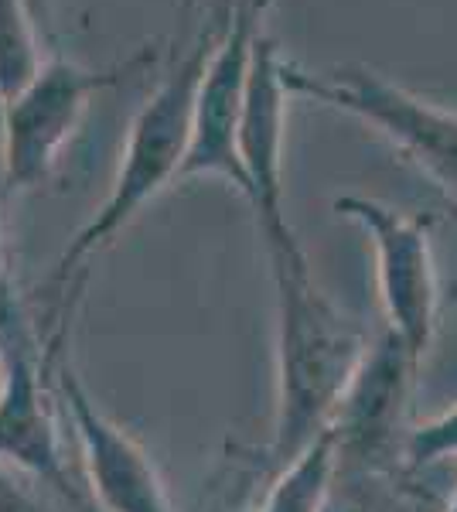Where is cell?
I'll return each instance as SVG.
<instances>
[{"label":"cell","instance_id":"1","mask_svg":"<svg viewBox=\"0 0 457 512\" xmlns=\"http://www.w3.org/2000/svg\"><path fill=\"white\" fill-rule=\"evenodd\" d=\"M229 21L209 14L191 48L171 65L157 82V89L140 103L130 120L127 144H123L120 164H116L113 185L103 205L86 219V226L69 239V246L58 256L52 277L45 284V297L52 301V321L41 332L45 349V369L58 355H65V335L72 325V311L79 304V291L86 287V270L116 236L134 222L147 205L154 202L171 181L181 178L188 144H191V117H195L198 82L205 76V65L212 59V48Z\"/></svg>","mask_w":457,"mask_h":512},{"label":"cell","instance_id":"2","mask_svg":"<svg viewBox=\"0 0 457 512\" xmlns=\"http://www.w3.org/2000/svg\"><path fill=\"white\" fill-rule=\"evenodd\" d=\"M273 277V359L277 410L267 472H277L328 431L338 403L359 373L369 335L318 287L301 243L263 250Z\"/></svg>","mask_w":457,"mask_h":512},{"label":"cell","instance_id":"3","mask_svg":"<svg viewBox=\"0 0 457 512\" xmlns=\"http://www.w3.org/2000/svg\"><path fill=\"white\" fill-rule=\"evenodd\" d=\"M284 82L290 96L348 113L386 137L444 192L447 209H457V110L430 103L365 65L311 72L284 59Z\"/></svg>","mask_w":457,"mask_h":512},{"label":"cell","instance_id":"4","mask_svg":"<svg viewBox=\"0 0 457 512\" xmlns=\"http://www.w3.org/2000/svg\"><path fill=\"white\" fill-rule=\"evenodd\" d=\"M335 212L369 236L386 328L423 362L440 315V274L430 219L410 216L369 195H338Z\"/></svg>","mask_w":457,"mask_h":512},{"label":"cell","instance_id":"5","mask_svg":"<svg viewBox=\"0 0 457 512\" xmlns=\"http://www.w3.org/2000/svg\"><path fill=\"white\" fill-rule=\"evenodd\" d=\"M157 59L154 48H140L110 69L48 59L38 79L11 99L7 110V192H31L55 175L65 144L79 130L89 99L134 76Z\"/></svg>","mask_w":457,"mask_h":512},{"label":"cell","instance_id":"6","mask_svg":"<svg viewBox=\"0 0 457 512\" xmlns=\"http://www.w3.org/2000/svg\"><path fill=\"white\" fill-rule=\"evenodd\" d=\"M270 0H239L236 11L212 48L205 76L198 82L191 144L181 164V178H222L246 198V171L239 154V130L246 110V82L256 45L263 38V18Z\"/></svg>","mask_w":457,"mask_h":512},{"label":"cell","instance_id":"7","mask_svg":"<svg viewBox=\"0 0 457 512\" xmlns=\"http://www.w3.org/2000/svg\"><path fill=\"white\" fill-rule=\"evenodd\" d=\"M417 369L420 359L389 328L372 338L359 373L328 424L338 465H406V441L413 434L410 393Z\"/></svg>","mask_w":457,"mask_h":512},{"label":"cell","instance_id":"8","mask_svg":"<svg viewBox=\"0 0 457 512\" xmlns=\"http://www.w3.org/2000/svg\"><path fill=\"white\" fill-rule=\"evenodd\" d=\"M48 379H52L55 403L76 434L93 506L99 512H174L154 461L134 437L96 407L72 369L69 355H58L48 366Z\"/></svg>","mask_w":457,"mask_h":512},{"label":"cell","instance_id":"9","mask_svg":"<svg viewBox=\"0 0 457 512\" xmlns=\"http://www.w3.org/2000/svg\"><path fill=\"white\" fill-rule=\"evenodd\" d=\"M4 390H0V461L28 475L58 499L62 512H96L86 485H76L62 451L52 393L45 369V352L21 349L7 352Z\"/></svg>","mask_w":457,"mask_h":512},{"label":"cell","instance_id":"10","mask_svg":"<svg viewBox=\"0 0 457 512\" xmlns=\"http://www.w3.org/2000/svg\"><path fill=\"white\" fill-rule=\"evenodd\" d=\"M287 103L284 55L277 41L263 31L246 82V110L239 130V154L246 171V202L253 209L256 233L263 250L301 243L284 212V140H287Z\"/></svg>","mask_w":457,"mask_h":512},{"label":"cell","instance_id":"11","mask_svg":"<svg viewBox=\"0 0 457 512\" xmlns=\"http://www.w3.org/2000/svg\"><path fill=\"white\" fill-rule=\"evenodd\" d=\"M417 472L413 465H335L324 512H444L447 502L423 492Z\"/></svg>","mask_w":457,"mask_h":512},{"label":"cell","instance_id":"12","mask_svg":"<svg viewBox=\"0 0 457 512\" xmlns=\"http://www.w3.org/2000/svg\"><path fill=\"white\" fill-rule=\"evenodd\" d=\"M335 465V441H331V431H324L318 441H311L301 454H294L287 465L270 472L260 502H256V512H324Z\"/></svg>","mask_w":457,"mask_h":512},{"label":"cell","instance_id":"13","mask_svg":"<svg viewBox=\"0 0 457 512\" xmlns=\"http://www.w3.org/2000/svg\"><path fill=\"white\" fill-rule=\"evenodd\" d=\"M45 41L28 0H0V93L7 103L45 69Z\"/></svg>","mask_w":457,"mask_h":512},{"label":"cell","instance_id":"14","mask_svg":"<svg viewBox=\"0 0 457 512\" xmlns=\"http://www.w3.org/2000/svg\"><path fill=\"white\" fill-rule=\"evenodd\" d=\"M0 209H4V195H0ZM0 345H4V355L21 349H41V332L31 325L28 308H24L18 284H14L11 260H7L4 216H0Z\"/></svg>","mask_w":457,"mask_h":512},{"label":"cell","instance_id":"15","mask_svg":"<svg viewBox=\"0 0 457 512\" xmlns=\"http://www.w3.org/2000/svg\"><path fill=\"white\" fill-rule=\"evenodd\" d=\"M447 458H457V407L434 420H423L406 441V465L413 468H430Z\"/></svg>","mask_w":457,"mask_h":512},{"label":"cell","instance_id":"16","mask_svg":"<svg viewBox=\"0 0 457 512\" xmlns=\"http://www.w3.org/2000/svg\"><path fill=\"white\" fill-rule=\"evenodd\" d=\"M7 110H11V103H7V96L0 93V195H11L7 192Z\"/></svg>","mask_w":457,"mask_h":512},{"label":"cell","instance_id":"17","mask_svg":"<svg viewBox=\"0 0 457 512\" xmlns=\"http://www.w3.org/2000/svg\"><path fill=\"white\" fill-rule=\"evenodd\" d=\"M28 7H31V14H35L41 35L52 38V0H28Z\"/></svg>","mask_w":457,"mask_h":512},{"label":"cell","instance_id":"18","mask_svg":"<svg viewBox=\"0 0 457 512\" xmlns=\"http://www.w3.org/2000/svg\"><path fill=\"white\" fill-rule=\"evenodd\" d=\"M236 4L239 0H212V18H219V21H229L232 18V11H236Z\"/></svg>","mask_w":457,"mask_h":512},{"label":"cell","instance_id":"19","mask_svg":"<svg viewBox=\"0 0 457 512\" xmlns=\"http://www.w3.org/2000/svg\"><path fill=\"white\" fill-rule=\"evenodd\" d=\"M4 373H7V359H4V345H0V390H4Z\"/></svg>","mask_w":457,"mask_h":512},{"label":"cell","instance_id":"20","mask_svg":"<svg viewBox=\"0 0 457 512\" xmlns=\"http://www.w3.org/2000/svg\"><path fill=\"white\" fill-rule=\"evenodd\" d=\"M444 512H457V492L451 495V499H447V506H444Z\"/></svg>","mask_w":457,"mask_h":512},{"label":"cell","instance_id":"21","mask_svg":"<svg viewBox=\"0 0 457 512\" xmlns=\"http://www.w3.org/2000/svg\"><path fill=\"white\" fill-rule=\"evenodd\" d=\"M451 212H454V219H457V209H451Z\"/></svg>","mask_w":457,"mask_h":512}]
</instances>
